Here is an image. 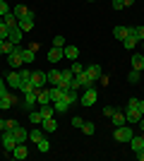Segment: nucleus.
<instances>
[{
	"label": "nucleus",
	"instance_id": "obj_49",
	"mask_svg": "<svg viewBox=\"0 0 144 161\" xmlns=\"http://www.w3.org/2000/svg\"><path fill=\"white\" fill-rule=\"evenodd\" d=\"M5 87H7V84H5V82H3V77H0V94H5V92H7Z\"/></svg>",
	"mask_w": 144,
	"mask_h": 161
},
{
	"label": "nucleus",
	"instance_id": "obj_21",
	"mask_svg": "<svg viewBox=\"0 0 144 161\" xmlns=\"http://www.w3.org/2000/svg\"><path fill=\"white\" fill-rule=\"evenodd\" d=\"M130 149L135 152V154H137V152H142V149H144V135H132Z\"/></svg>",
	"mask_w": 144,
	"mask_h": 161
},
{
	"label": "nucleus",
	"instance_id": "obj_29",
	"mask_svg": "<svg viewBox=\"0 0 144 161\" xmlns=\"http://www.w3.org/2000/svg\"><path fill=\"white\" fill-rule=\"evenodd\" d=\"M41 137H46V132H43L41 128H34V130H29V142H34V144H36V142L41 140Z\"/></svg>",
	"mask_w": 144,
	"mask_h": 161
},
{
	"label": "nucleus",
	"instance_id": "obj_23",
	"mask_svg": "<svg viewBox=\"0 0 144 161\" xmlns=\"http://www.w3.org/2000/svg\"><path fill=\"white\" fill-rule=\"evenodd\" d=\"M110 123H113V128H120V125H125V123H127V120H125V113L115 108V113L110 115Z\"/></svg>",
	"mask_w": 144,
	"mask_h": 161
},
{
	"label": "nucleus",
	"instance_id": "obj_28",
	"mask_svg": "<svg viewBox=\"0 0 144 161\" xmlns=\"http://www.w3.org/2000/svg\"><path fill=\"white\" fill-rule=\"evenodd\" d=\"M29 12H31V10H29L27 5H14V7H12V14L17 17V19H22V17H27Z\"/></svg>",
	"mask_w": 144,
	"mask_h": 161
},
{
	"label": "nucleus",
	"instance_id": "obj_1",
	"mask_svg": "<svg viewBox=\"0 0 144 161\" xmlns=\"http://www.w3.org/2000/svg\"><path fill=\"white\" fill-rule=\"evenodd\" d=\"M22 51H24V46H22V43H17V46H14L12 51L5 55V58H7V65L12 67V70H19V67L24 65V63H22Z\"/></svg>",
	"mask_w": 144,
	"mask_h": 161
},
{
	"label": "nucleus",
	"instance_id": "obj_26",
	"mask_svg": "<svg viewBox=\"0 0 144 161\" xmlns=\"http://www.w3.org/2000/svg\"><path fill=\"white\" fill-rule=\"evenodd\" d=\"M60 75H62V70H51V72H46V80H48V84H51V87H53V84H58V82H60Z\"/></svg>",
	"mask_w": 144,
	"mask_h": 161
},
{
	"label": "nucleus",
	"instance_id": "obj_47",
	"mask_svg": "<svg viewBox=\"0 0 144 161\" xmlns=\"http://www.w3.org/2000/svg\"><path fill=\"white\" fill-rule=\"evenodd\" d=\"M7 31H10V29H7L5 24H0V39H7Z\"/></svg>",
	"mask_w": 144,
	"mask_h": 161
},
{
	"label": "nucleus",
	"instance_id": "obj_56",
	"mask_svg": "<svg viewBox=\"0 0 144 161\" xmlns=\"http://www.w3.org/2000/svg\"><path fill=\"white\" fill-rule=\"evenodd\" d=\"M3 41H5V39H0V43H3Z\"/></svg>",
	"mask_w": 144,
	"mask_h": 161
},
{
	"label": "nucleus",
	"instance_id": "obj_37",
	"mask_svg": "<svg viewBox=\"0 0 144 161\" xmlns=\"http://www.w3.org/2000/svg\"><path fill=\"white\" fill-rule=\"evenodd\" d=\"M36 149H39V152H48V149H51V142H48V137H41V140L36 142Z\"/></svg>",
	"mask_w": 144,
	"mask_h": 161
},
{
	"label": "nucleus",
	"instance_id": "obj_40",
	"mask_svg": "<svg viewBox=\"0 0 144 161\" xmlns=\"http://www.w3.org/2000/svg\"><path fill=\"white\" fill-rule=\"evenodd\" d=\"M139 77H142V75H139V70H130V75H127V80H130L132 84H137Z\"/></svg>",
	"mask_w": 144,
	"mask_h": 161
},
{
	"label": "nucleus",
	"instance_id": "obj_18",
	"mask_svg": "<svg viewBox=\"0 0 144 161\" xmlns=\"http://www.w3.org/2000/svg\"><path fill=\"white\" fill-rule=\"evenodd\" d=\"M17 24H19V29H22L24 34H27V31H31V29H34V12H29L27 17H22V19L17 22Z\"/></svg>",
	"mask_w": 144,
	"mask_h": 161
},
{
	"label": "nucleus",
	"instance_id": "obj_36",
	"mask_svg": "<svg viewBox=\"0 0 144 161\" xmlns=\"http://www.w3.org/2000/svg\"><path fill=\"white\" fill-rule=\"evenodd\" d=\"M39 111H41V115H43V118H53V113H55L53 103H46V106H41Z\"/></svg>",
	"mask_w": 144,
	"mask_h": 161
},
{
	"label": "nucleus",
	"instance_id": "obj_4",
	"mask_svg": "<svg viewBox=\"0 0 144 161\" xmlns=\"http://www.w3.org/2000/svg\"><path fill=\"white\" fill-rule=\"evenodd\" d=\"M132 125L130 123H125V125H120V128H115V132H113V137H115V142H130L132 140Z\"/></svg>",
	"mask_w": 144,
	"mask_h": 161
},
{
	"label": "nucleus",
	"instance_id": "obj_41",
	"mask_svg": "<svg viewBox=\"0 0 144 161\" xmlns=\"http://www.w3.org/2000/svg\"><path fill=\"white\" fill-rule=\"evenodd\" d=\"M94 130H96L94 123H84V125H82V132H84V135H94Z\"/></svg>",
	"mask_w": 144,
	"mask_h": 161
},
{
	"label": "nucleus",
	"instance_id": "obj_39",
	"mask_svg": "<svg viewBox=\"0 0 144 161\" xmlns=\"http://www.w3.org/2000/svg\"><path fill=\"white\" fill-rule=\"evenodd\" d=\"M123 46L127 48V51H130V48H135V46H137V41L132 39V36H125V39H123Z\"/></svg>",
	"mask_w": 144,
	"mask_h": 161
},
{
	"label": "nucleus",
	"instance_id": "obj_52",
	"mask_svg": "<svg viewBox=\"0 0 144 161\" xmlns=\"http://www.w3.org/2000/svg\"><path fill=\"white\" fill-rule=\"evenodd\" d=\"M132 3H135V0H123V5H125V7H130Z\"/></svg>",
	"mask_w": 144,
	"mask_h": 161
},
{
	"label": "nucleus",
	"instance_id": "obj_13",
	"mask_svg": "<svg viewBox=\"0 0 144 161\" xmlns=\"http://www.w3.org/2000/svg\"><path fill=\"white\" fill-rule=\"evenodd\" d=\"M12 135H14V140H17V144H24V142H29V132L24 128H22L19 123L12 128Z\"/></svg>",
	"mask_w": 144,
	"mask_h": 161
},
{
	"label": "nucleus",
	"instance_id": "obj_3",
	"mask_svg": "<svg viewBox=\"0 0 144 161\" xmlns=\"http://www.w3.org/2000/svg\"><path fill=\"white\" fill-rule=\"evenodd\" d=\"M19 80H22V84H19L22 94H27V92L34 89V84H31V70L29 67H19Z\"/></svg>",
	"mask_w": 144,
	"mask_h": 161
},
{
	"label": "nucleus",
	"instance_id": "obj_20",
	"mask_svg": "<svg viewBox=\"0 0 144 161\" xmlns=\"http://www.w3.org/2000/svg\"><path fill=\"white\" fill-rule=\"evenodd\" d=\"M36 43L34 46H29V48H24V51H22V63H24V65H31V63H34V55H36Z\"/></svg>",
	"mask_w": 144,
	"mask_h": 161
},
{
	"label": "nucleus",
	"instance_id": "obj_42",
	"mask_svg": "<svg viewBox=\"0 0 144 161\" xmlns=\"http://www.w3.org/2000/svg\"><path fill=\"white\" fill-rule=\"evenodd\" d=\"M7 12H12V7L7 5L5 0H0V14H3V17H5V14H7Z\"/></svg>",
	"mask_w": 144,
	"mask_h": 161
},
{
	"label": "nucleus",
	"instance_id": "obj_15",
	"mask_svg": "<svg viewBox=\"0 0 144 161\" xmlns=\"http://www.w3.org/2000/svg\"><path fill=\"white\" fill-rule=\"evenodd\" d=\"M22 39H24V31L19 29V24H17V27H10V31H7V41H12V43H22Z\"/></svg>",
	"mask_w": 144,
	"mask_h": 161
},
{
	"label": "nucleus",
	"instance_id": "obj_43",
	"mask_svg": "<svg viewBox=\"0 0 144 161\" xmlns=\"http://www.w3.org/2000/svg\"><path fill=\"white\" fill-rule=\"evenodd\" d=\"M65 43H67V41H65V36H55V39H53V46H55V48H62Z\"/></svg>",
	"mask_w": 144,
	"mask_h": 161
},
{
	"label": "nucleus",
	"instance_id": "obj_22",
	"mask_svg": "<svg viewBox=\"0 0 144 161\" xmlns=\"http://www.w3.org/2000/svg\"><path fill=\"white\" fill-rule=\"evenodd\" d=\"M127 36H132L135 41H142L144 39V27H127Z\"/></svg>",
	"mask_w": 144,
	"mask_h": 161
},
{
	"label": "nucleus",
	"instance_id": "obj_32",
	"mask_svg": "<svg viewBox=\"0 0 144 161\" xmlns=\"http://www.w3.org/2000/svg\"><path fill=\"white\" fill-rule=\"evenodd\" d=\"M17 22H19V19H17V17H14L12 12H7L5 17H3V24H5L7 29H10V27H17Z\"/></svg>",
	"mask_w": 144,
	"mask_h": 161
},
{
	"label": "nucleus",
	"instance_id": "obj_10",
	"mask_svg": "<svg viewBox=\"0 0 144 161\" xmlns=\"http://www.w3.org/2000/svg\"><path fill=\"white\" fill-rule=\"evenodd\" d=\"M14 103H17V96H14V94H10V92L0 94V108H3V111H10V108H14Z\"/></svg>",
	"mask_w": 144,
	"mask_h": 161
},
{
	"label": "nucleus",
	"instance_id": "obj_38",
	"mask_svg": "<svg viewBox=\"0 0 144 161\" xmlns=\"http://www.w3.org/2000/svg\"><path fill=\"white\" fill-rule=\"evenodd\" d=\"M70 70H72V75H82L84 72V65L79 60H72V67H70Z\"/></svg>",
	"mask_w": 144,
	"mask_h": 161
},
{
	"label": "nucleus",
	"instance_id": "obj_9",
	"mask_svg": "<svg viewBox=\"0 0 144 161\" xmlns=\"http://www.w3.org/2000/svg\"><path fill=\"white\" fill-rule=\"evenodd\" d=\"M31 84H34V89H41V87H46V84H48V80H46V72H43V70H34V72H31Z\"/></svg>",
	"mask_w": 144,
	"mask_h": 161
},
{
	"label": "nucleus",
	"instance_id": "obj_16",
	"mask_svg": "<svg viewBox=\"0 0 144 161\" xmlns=\"http://www.w3.org/2000/svg\"><path fill=\"white\" fill-rule=\"evenodd\" d=\"M34 103H36V89H31V92H27L24 99H22V108H24V111H31Z\"/></svg>",
	"mask_w": 144,
	"mask_h": 161
},
{
	"label": "nucleus",
	"instance_id": "obj_57",
	"mask_svg": "<svg viewBox=\"0 0 144 161\" xmlns=\"http://www.w3.org/2000/svg\"><path fill=\"white\" fill-rule=\"evenodd\" d=\"M89 3H96V0H89Z\"/></svg>",
	"mask_w": 144,
	"mask_h": 161
},
{
	"label": "nucleus",
	"instance_id": "obj_53",
	"mask_svg": "<svg viewBox=\"0 0 144 161\" xmlns=\"http://www.w3.org/2000/svg\"><path fill=\"white\" fill-rule=\"evenodd\" d=\"M0 118H3V108H0Z\"/></svg>",
	"mask_w": 144,
	"mask_h": 161
},
{
	"label": "nucleus",
	"instance_id": "obj_30",
	"mask_svg": "<svg viewBox=\"0 0 144 161\" xmlns=\"http://www.w3.org/2000/svg\"><path fill=\"white\" fill-rule=\"evenodd\" d=\"M113 36L123 41L125 36H127V27H125V24H118V27H113Z\"/></svg>",
	"mask_w": 144,
	"mask_h": 161
},
{
	"label": "nucleus",
	"instance_id": "obj_46",
	"mask_svg": "<svg viewBox=\"0 0 144 161\" xmlns=\"http://www.w3.org/2000/svg\"><path fill=\"white\" fill-rule=\"evenodd\" d=\"M113 113H115V108H113V106H106V108H103V115H106V118H110Z\"/></svg>",
	"mask_w": 144,
	"mask_h": 161
},
{
	"label": "nucleus",
	"instance_id": "obj_34",
	"mask_svg": "<svg viewBox=\"0 0 144 161\" xmlns=\"http://www.w3.org/2000/svg\"><path fill=\"white\" fill-rule=\"evenodd\" d=\"M65 96L70 99V103H77V101H79V89H72V87H70L67 92H65Z\"/></svg>",
	"mask_w": 144,
	"mask_h": 161
},
{
	"label": "nucleus",
	"instance_id": "obj_17",
	"mask_svg": "<svg viewBox=\"0 0 144 161\" xmlns=\"http://www.w3.org/2000/svg\"><path fill=\"white\" fill-rule=\"evenodd\" d=\"M41 130L46 135H53L55 130H58V120H55V118H43L41 120Z\"/></svg>",
	"mask_w": 144,
	"mask_h": 161
},
{
	"label": "nucleus",
	"instance_id": "obj_51",
	"mask_svg": "<svg viewBox=\"0 0 144 161\" xmlns=\"http://www.w3.org/2000/svg\"><path fill=\"white\" fill-rule=\"evenodd\" d=\"M137 159H139V161H144V149H142V152H137Z\"/></svg>",
	"mask_w": 144,
	"mask_h": 161
},
{
	"label": "nucleus",
	"instance_id": "obj_54",
	"mask_svg": "<svg viewBox=\"0 0 144 161\" xmlns=\"http://www.w3.org/2000/svg\"><path fill=\"white\" fill-rule=\"evenodd\" d=\"M0 24H3V14H0Z\"/></svg>",
	"mask_w": 144,
	"mask_h": 161
},
{
	"label": "nucleus",
	"instance_id": "obj_5",
	"mask_svg": "<svg viewBox=\"0 0 144 161\" xmlns=\"http://www.w3.org/2000/svg\"><path fill=\"white\" fill-rule=\"evenodd\" d=\"M139 101L137 103H127V108H125V120L130 123V125H137L139 118H142V113H139Z\"/></svg>",
	"mask_w": 144,
	"mask_h": 161
},
{
	"label": "nucleus",
	"instance_id": "obj_12",
	"mask_svg": "<svg viewBox=\"0 0 144 161\" xmlns=\"http://www.w3.org/2000/svg\"><path fill=\"white\" fill-rule=\"evenodd\" d=\"M70 106H72V103H70V99H67V96H60V99H55V101H53L55 113H67V111H70Z\"/></svg>",
	"mask_w": 144,
	"mask_h": 161
},
{
	"label": "nucleus",
	"instance_id": "obj_25",
	"mask_svg": "<svg viewBox=\"0 0 144 161\" xmlns=\"http://www.w3.org/2000/svg\"><path fill=\"white\" fill-rule=\"evenodd\" d=\"M48 60L51 63H58V60H62V58H65V55H62V48H51V51H48V55H46Z\"/></svg>",
	"mask_w": 144,
	"mask_h": 161
},
{
	"label": "nucleus",
	"instance_id": "obj_6",
	"mask_svg": "<svg viewBox=\"0 0 144 161\" xmlns=\"http://www.w3.org/2000/svg\"><path fill=\"white\" fill-rule=\"evenodd\" d=\"M84 75H87V80H89V84H94V82H99L101 80V75H103V70H101V65H87L84 67Z\"/></svg>",
	"mask_w": 144,
	"mask_h": 161
},
{
	"label": "nucleus",
	"instance_id": "obj_31",
	"mask_svg": "<svg viewBox=\"0 0 144 161\" xmlns=\"http://www.w3.org/2000/svg\"><path fill=\"white\" fill-rule=\"evenodd\" d=\"M29 120H31V125H41V120H43V115H41V111H29Z\"/></svg>",
	"mask_w": 144,
	"mask_h": 161
},
{
	"label": "nucleus",
	"instance_id": "obj_27",
	"mask_svg": "<svg viewBox=\"0 0 144 161\" xmlns=\"http://www.w3.org/2000/svg\"><path fill=\"white\" fill-rule=\"evenodd\" d=\"M132 70H144V53H135L132 55Z\"/></svg>",
	"mask_w": 144,
	"mask_h": 161
},
{
	"label": "nucleus",
	"instance_id": "obj_35",
	"mask_svg": "<svg viewBox=\"0 0 144 161\" xmlns=\"http://www.w3.org/2000/svg\"><path fill=\"white\" fill-rule=\"evenodd\" d=\"M60 96H65V89H60L58 84H53V87H51V101L60 99Z\"/></svg>",
	"mask_w": 144,
	"mask_h": 161
},
{
	"label": "nucleus",
	"instance_id": "obj_14",
	"mask_svg": "<svg viewBox=\"0 0 144 161\" xmlns=\"http://www.w3.org/2000/svg\"><path fill=\"white\" fill-rule=\"evenodd\" d=\"M72 77H75V75H72V70H62V75H60V82H58V87L67 92V89L72 87Z\"/></svg>",
	"mask_w": 144,
	"mask_h": 161
},
{
	"label": "nucleus",
	"instance_id": "obj_2",
	"mask_svg": "<svg viewBox=\"0 0 144 161\" xmlns=\"http://www.w3.org/2000/svg\"><path fill=\"white\" fill-rule=\"evenodd\" d=\"M96 101H99V92H96L94 84H91V87H87L82 94H79V103H82V106H94Z\"/></svg>",
	"mask_w": 144,
	"mask_h": 161
},
{
	"label": "nucleus",
	"instance_id": "obj_45",
	"mask_svg": "<svg viewBox=\"0 0 144 161\" xmlns=\"http://www.w3.org/2000/svg\"><path fill=\"white\" fill-rule=\"evenodd\" d=\"M110 7H113V10H123V0H110Z\"/></svg>",
	"mask_w": 144,
	"mask_h": 161
},
{
	"label": "nucleus",
	"instance_id": "obj_33",
	"mask_svg": "<svg viewBox=\"0 0 144 161\" xmlns=\"http://www.w3.org/2000/svg\"><path fill=\"white\" fill-rule=\"evenodd\" d=\"M14 46H17V43H12V41H7V39H5L3 43H0V55H7Z\"/></svg>",
	"mask_w": 144,
	"mask_h": 161
},
{
	"label": "nucleus",
	"instance_id": "obj_8",
	"mask_svg": "<svg viewBox=\"0 0 144 161\" xmlns=\"http://www.w3.org/2000/svg\"><path fill=\"white\" fill-rule=\"evenodd\" d=\"M14 147H17V140H14L12 130H5V132H3V149L12 154V149H14Z\"/></svg>",
	"mask_w": 144,
	"mask_h": 161
},
{
	"label": "nucleus",
	"instance_id": "obj_50",
	"mask_svg": "<svg viewBox=\"0 0 144 161\" xmlns=\"http://www.w3.org/2000/svg\"><path fill=\"white\" fill-rule=\"evenodd\" d=\"M137 108H139V113L144 115V99H139V106H137Z\"/></svg>",
	"mask_w": 144,
	"mask_h": 161
},
{
	"label": "nucleus",
	"instance_id": "obj_11",
	"mask_svg": "<svg viewBox=\"0 0 144 161\" xmlns=\"http://www.w3.org/2000/svg\"><path fill=\"white\" fill-rule=\"evenodd\" d=\"M36 103H39V106H46V103H53V101H51V89H46V87L36 89Z\"/></svg>",
	"mask_w": 144,
	"mask_h": 161
},
{
	"label": "nucleus",
	"instance_id": "obj_7",
	"mask_svg": "<svg viewBox=\"0 0 144 161\" xmlns=\"http://www.w3.org/2000/svg\"><path fill=\"white\" fill-rule=\"evenodd\" d=\"M5 84L12 89V92H19V84H22V80H19V70H12V72L7 75V77H5Z\"/></svg>",
	"mask_w": 144,
	"mask_h": 161
},
{
	"label": "nucleus",
	"instance_id": "obj_48",
	"mask_svg": "<svg viewBox=\"0 0 144 161\" xmlns=\"http://www.w3.org/2000/svg\"><path fill=\"white\" fill-rule=\"evenodd\" d=\"M5 130H7V120H5V118H0V135L5 132Z\"/></svg>",
	"mask_w": 144,
	"mask_h": 161
},
{
	"label": "nucleus",
	"instance_id": "obj_24",
	"mask_svg": "<svg viewBox=\"0 0 144 161\" xmlns=\"http://www.w3.org/2000/svg\"><path fill=\"white\" fill-rule=\"evenodd\" d=\"M12 156H14L17 161H24V159L29 156V152H27V147H24V144H17V147L12 149Z\"/></svg>",
	"mask_w": 144,
	"mask_h": 161
},
{
	"label": "nucleus",
	"instance_id": "obj_44",
	"mask_svg": "<svg viewBox=\"0 0 144 161\" xmlns=\"http://www.w3.org/2000/svg\"><path fill=\"white\" fill-rule=\"evenodd\" d=\"M82 125H84L82 118H79V115H72V128H79V130H82Z\"/></svg>",
	"mask_w": 144,
	"mask_h": 161
},
{
	"label": "nucleus",
	"instance_id": "obj_19",
	"mask_svg": "<svg viewBox=\"0 0 144 161\" xmlns=\"http://www.w3.org/2000/svg\"><path fill=\"white\" fill-rule=\"evenodd\" d=\"M62 55H65L67 60H77V58H79V48L72 46V43H65V46H62Z\"/></svg>",
	"mask_w": 144,
	"mask_h": 161
},
{
	"label": "nucleus",
	"instance_id": "obj_55",
	"mask_svg": "<svg viewBox=\"0 0 144 161\" xmlns=\"http://www.w3.org/2000/svg\"><path fill=\"white\" fill-rule=\"evenodd\" d=\"M142 48H144V39H142Z\"/></svg>",
	"mask_w": 144,
	"mask_h": 161
}]
</instances>
